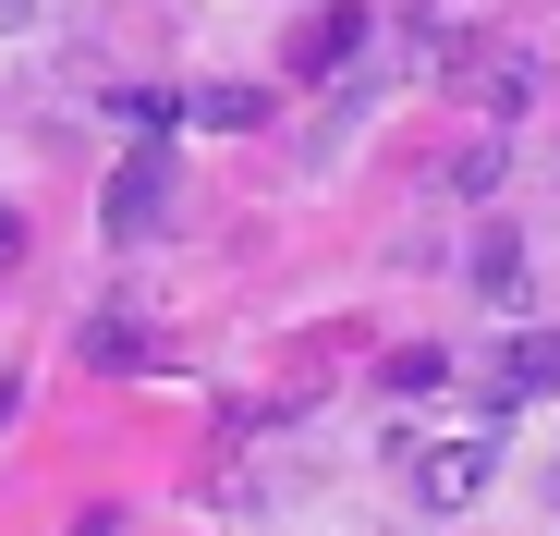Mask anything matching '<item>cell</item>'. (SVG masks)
Instances as JSON below:
<instances>
[{
	"label": "cell",
	"instance_id": "6da1fadb",
	"mask_svg": "<svg viewBox=\"0 0 560 536\" xmlns=\"http://www.w3.org/2000/svg\"><path fill=\"white\" fill-rule=\"evenodd\" d=\"M488 476H500L488 439H415V452H402V488H415L427 512H476V500H488Z\"/></svg>",
	"mask_w": 560,
	"mask_h": 536
},
{
	"label": "cell",
	"instance_id": "7a4b0ae2",
	"mask_svg": "<svg viewBox=\"0 0 560 536\" xmlns=\"http://www.w3.org/2000/svg\"><path fill=\"white\" fill-rule=\"evenodd\" d=\"M159 220H171V159L135 147V159L110 171V196H98V232H110V244H147Z\"/></svg>",
	"mask_w": 560,
	"mask_h": 536
},
{
	"label": "cell",
	"instance_id": "3957f363",
	"mask_svg": "<svg viewBox=\"0 0 560 536\" xmlns=\"http://www.w3.org/2000/svg\"><path fill=\"white\" fill-rule=\"evenodd\" d=\"M365 25H378L365 0H329V13L293 37V73H317V85H329V73H353V61H365Z\"/></svg>",
	"mask_w": 560,
	"mask_h": 536
},
{
	"label": "cell",
	"instance_id": "277c9868",
	"mask_svg": "<svg viewBox=\"0 0 560 536\" xmlns=\"http://www.w3.org/2000/svg\"><path fill=\"white\" fill-rule=\"evenodd\" d=\"M536 391H560V341H512L500 353V378H488V403L512 415V403H536Z\"/></svg>",
	"mask_w": 560,
	"mask_h": 536
},
{
	"label": "cell",
	"instance_id": "5b68a950",
	"mask_svg": "<svg viewBox=\"0 0 560 536\" xmlns=\"http://www.w3.org/2000/svg\"><path fill=\"white\" fill-rule=\"evenodd\" d=\"M183 123H220V135H244V123H268V85H196V98H183Z\"/></svg>",
	"mask_w": 560,
	"mask_h": 536
},
{
	"label": "cell",
	"instance_id": "8992f818",
	"mask_svg": "<svg viewBox=\"0 0 560 536\" xmlns=\"http://www.w3.org/2000/svg\"><path fill=\"white\" fill-rule=\"evenodd\" d=\"M171 110H183V98H159V85H122V98H110V123H122L135 147H159V135H171Z\"/></svg>",
	"mask_w": 560,
	"mask_h": 536
},
{
	"label": "cell",
	"instance_id": "52a82bcc",
	"mask_svg": "<svg viewBox=\"0 0 560 536\" xmlns=\"http://www.w3.org/2000/svg\"><path fill=\"white\" fill-rule=\"evenodd\" d=\"M476 98H488V110H524V98H536V61H476Z\"/></svg>",
	"mask_w": 560,
	"mask_h": 536
},
{
	"label": "cell",
	"instance_id": "ba28073f",
	"mask_svg": "<svg viewBox=\"0 0 560 536\" xmlns=\"http://www.w3.org/2000/svg\"><path fill=\"white\" fill-rule=\"evenodd\" d=\"M378 378H390V391H439V378H451V353H439V341H415V353H390Z\"/></svg>",
	"mask_w": 560,
	"mask_h": 536
},
{
	"label": "cell",
	"instance_id": "9c48e42d",
	"mask_svg": "<svg viewBox=\"0 0 560 536\" xmlns=\"http://www.w3.org/2000/svg\"><path fill=\"white\" fill-rule=\"evenodd\" d=\"M476 268H488V293H524V256H512V232H488V244H476Z\"/></svg>",
	"mask_w": 560,
	"mask_h": 536
},
{
	"label": "cell",
	"instance_id": "30bf717a",
	"mask_svg": "<svg viewBox=\"0 0 560 536\" xmlns=\"http://www.w3.org/2000/svg\"><path fill=\"white\" fill-rule=\"evenodd\" d=\"M13 256H25V220H13V196H0V281H13Z\"/></svg>",
	"mask_w": 560,
	"mask_h": 536
},
{
	"label": "cell",
	"instance_id": "8fae6325",
	"mask_svg": "<svg viewBox=\"0 0 560 536\" xmlns=\"http://www.w3.org/2000/svg\"><path fill=\"white\" fill-rule=\"evenodd\" d=\"M536 500H548V512H560V464H548V488H536Z\"/></svg>",
	"mask_w": 560,
	"mask_h": 536
}]
</instances>
